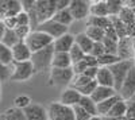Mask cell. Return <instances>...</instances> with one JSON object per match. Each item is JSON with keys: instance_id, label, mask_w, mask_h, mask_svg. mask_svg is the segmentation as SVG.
Wrapping results in <instances>:
<instances>
[{"instance_id": "11", "label": "cell", "mask_w": 135, "mask_h": 120, "mask_svg": "<svg viewBox=\"0 0 135 120\" xmlns=\"http://www.w3.org/2000/svg\"><path fill=\"white\" fill-rule=\"evenodd\" d=\"M135 50H134V42L132 37L122 38L118 42V57L120 61H135Z\"/></svg>"}, {"instance_id": "48", "label": "cell", "mask_w": 135, "mask_h": 120, "mask_svg": "<svg viewBox=\"0 0 135 120\" xmlns=\"http://www.w3.org/2000/svg\"><path fill=\"white\" fill-rule=\"evenodd\" d=\"M6 26H4V23H3V20H0V42L3 41V37H4V34H6Z\"/></svg>"}, {"instance_id": "41", "label": "cell", "mask_w": 135, "mask_h": 120, "mask_svg": "<svg viewBox=\"0 0 135 120\" xmlns=\"http://www.w3.org/2000/svg\"><path fill=\"white\" fill-rule=\"evenodd\" d=\"M73 109H74V119H76V120H89V119L92 117L88 112H85L83 108L78 107V105L73 107Z\"/></svg>"}, {"instance_id": "13", "label": "cell", "mask_w": 135, "mask_h": 120, "mask_svg": "<svg viewBox=\"0 0 135 120\" xmlns=\"http://www.w3.org/2000/svg\"><path fill=\"white\" fill-rule=\"evenodd\" d=\"M27 120H49L47 109L39 103H31L26 109H23Z\"/></svg>"}, {"instance_id": "6", "label": "cell", "mask_w": 135, "mask_h": 120, "mask_svg": "<svg viewBox=\"0 0 135 120\" xmlns=\"http://www.w3.org/2000/svg\"><path fill=\"white\" fill-rule=\"evenodd\" d=\"M74 78V72L72 68L69 69H54L51 68L49 73V84L54 86H68L72 85V81Z\"/></svg>"}, {"instance_id": "16", "label": "cell", "mask_w": 135, "mask_h": 120, "mask_svg": "<svg viewBox=\"0 0 135 120\" xmlns=\"http://www.w3.org/2000/svg\"><path fill=\"white\" fill-rule=\"evenodd\" d=\"M96 84L99 86H107V88H115V81H114V76H112L109 68H101L99 66L96 78Z\"/></svg>"}, {"instance_id": "36", "label": "cell", "mask_w": 135, "mask_h": 120, "mask_svg": "<svg viewBox=\"0 0 135 120\" xmlns=\"http://www.w3.org/2000/svg\"><path fill=\"white\" fill-rule=\"evenodd\" d=\"M118 42H119V41H114V39H109V38H104L103 45H104L105 53H107V54H115V56H118Z\"/></svg>"}, {"instance_id": "51", "label": "cell", "mask_w": 135, "mask_h": 120, "mask_svg": "<svg viewBox=\"0 0 135 120\" xmlns=\"http://www.w3.org/2000/svg\"><path fill=\"white\" fill-rule=\"evenodd\" d=\"M89 120H103V117H101V116H92Z\"/></svg>"}, {"instance_id": "20", "label": "cell", "mask_w": 135, "mask_h": 120, "mask_svg": "<svg viewBox=\"0 0 135 120\" xmlns=\"http://www.w3.org/2000/svg\"><path fill=\"white\" fill-rule=\"evenodd\" d=\"M119 100H120V96L116 94V96L111 97V99H108V100H104V101L99 103L97 104V115L101 116V117H105L109 113V111L112 109V107H114Z\"/></svg>"}, {"instance_id": "4", "label": "cell", "mask_w": 135, "mask_h": 120, "mask_svg": "<svg viewBox=\"0 0 135 120\" xmlns=\"http://www.w3.org/2000/svg\"><path fill=\"white\" fill-rule=\"evenodd\" d=\"M26 45L28 46V49L31 50V53H37L47 46H51L54 39L51 37H49L47 34H45L42 31L38 30H32L31 34L27 37V39L25 41Z\"/></svg>"}, {"instance_id": "30", "label": "cell", "mask_w": 135, "mask_h": 120, "mask_svg": "<svg viewBox=\"0 0 135 120\" xmlns=\"http://www.w3.org/2000/svg\"><path fill=\"white\" fill-rule=\"evenodd\" d=\"M0 62L4 65H11L14 63V58H12V51H11L9 47H7L4 43L0 42Z\"/></svg>"}, {"instance_id": "37", "label": "cell", "mask_w": 135, "mask_h": 120, "mask_svg": "<svg viewBox=\"0 0 135 120\" xmlns=\"http://www.w3.org/2000/svg\"><path fill=\"white\" fill-rule=\"evenodd\" d=\"M11 74H12V65L8 66V65H4L0 62V82L9 81Z\"/></svg>"}, {"instance_id": "8", "label": "cell", "mask_w": 135, "mask_h": 120, "mask_svg": "<svg viewBox=\"0 0 135 120\" xmlns=\"http://www.w3.org/2000/svg\"><path fill=\"white\" fill-rule=\"evenodd\" d=\"M118 94L120 96V99L124 100V101L132 100V97L135 96V66L127 74L126 80L123 81L120 89L118 91Z\"/></svg>"}, {"instance_id": "33", "label": "cell", "mask_w": 135, "mask_h": 120, "mask_svg": "<svg viewBox=\"0 0 135 120\" xmlns=\"http://www.w3.org/2000/svg\"><path fill=\"white\" fill-rule=\"evenodd\" d=\"M85 56H86V54H85L80 47H78L77 45H74V46L70 49V51H69V57H70L73 65H76V63H78V62H81V61L85 58Z\"/></svg>"}, {"instance_id": "52", "label": "cell", "mask_w": 135, "mask_h": 120, "mask_svg": "<svg viewBox=\"0 0 135 120\" xmlns=\"http://www.w3.org/2000/svg\"><path fill=\"white\" fill-rule=\"evenodd\" d=\"M132 100H135V96H134V97H132Z\"/></svg>"}, {"instance_id": "2", "label": "cell", "mask_w": 135, "mask_h": 120, "mask_svg": "<svg viewBox=\"0 0 135 120\" xmlns=\"http://www.w3.org/2000/svg\"><path fill=\"white\" fill-rule=\"evenodd\" d=\"M46 109L49 120H76L73 107L64 105L60 101H51Z\"/></svg>"}, {"instance_id": "12", "label": "cell", "mask_w": 135, "mask_h": 120, "mask_svg": "<svg viewBox=\"0 0 135 120\" xmlns=\"http://www.w3.org/2000/svg\"><path fill=\"white\" fill-rule=\"evenodd\" d=\"M74 45H76V35L70 34V32H66L65 35L54 39L53 49H54V53H69Z\"/></svg>"}, {"instance_id": "34", "label": "cell", "mask_w": 135, "mask_h": 120, "mask_svg": "<svg viewBox=\"0 0 135 120\" xmlns=\"http://www.w3.org/2000/svg\"><path fill=\"white\" fill-rule=\"evenodd\" d=\"M31 103H32L31 97L27 96V94H19L14 99V107L19 108V109H26Z\"/></svg>"}, {"instance_id": "49", "label": "cell", "mask_w": 135, "mask_h": 120, "mask_svg": "<svg viewBox=\"0 0 135 120\" xmlns=\"http://www.w3.org/2000/svg\"><path fill=\"white\" fill-rule=\"evenodd\" d=\"M123 3H124V7L135 9V0H127V2H123Z\"/></svg>"}, {"instance_id": "24", "label": "cell", "mask_w": 135, "mask_h": 120, "mask_svg": "<svg viewBox=\"0 0 135 120\" xmlns=\"http://www.w3.org/2000/svg\"><path fill=\"white\" fill-rule=\"evenodd\" d=\"M126 115H127V101L120 99L112 107V109L105 117H126Z\"/></svg>"}, {"instance_id": "7", "label": "cell", "mask_w": 135, "mask_h": 120, "mask_svg": "<svg viewBox=\"0 0 135 120\" xmlns=\"http://www.w3.org/2000/svg\"><path fill=\"white\" fill-rule=\"evenodd\" d=\"M134 66H135V61H119V62H116L115 65H112V66L109 68L112 76H114L116 92L120 89L123 81L126 80L127 74L130 73V70H131Z\"/></svg>"}, {"instance_id": "32", "label": "cell", "mask_w": 135, "mask_h": 120, "mask_svg": "<svg viewBox=\"0 0 135 120\" xmlns=\"http://www.w3.org/2000/svg\"><path fill=\"white\" fill-rule=\"evenodd\" d=\"M119 19L124 24H127V26H130L131 23L134 24L135 23V12H134V9L127 8V7H123L122 12L119 14Z\"/></svg>"}, {"instance_id": "15", "label": "cell", "mask_w": 135, "mask_h": 120, "mask_svg": "<svg viewBox=\"0 0 135 120\" xmlns=\"http://www.w3.org/2000/svg\"><path fill=\"white\" fill-rule=\"evenodd\" d=\"M81 97L83 96L78 93L77 89L72 88V86H68V88H65L62 91V93L60 96V103L64 105H68V107H76L80 103Z\"/></svg>"}, {"instance_id": "47", "label": "cell", "mask_w": 135, "mask_h": 120, "mask_svg": "<svg viewBox=\"0 0 135 120\" xmlns=\"http://www.w3.org/2000/svg\"><path fill=\"white\" fill-rule=\"evenodd\" d=\"M97 70H99V68H88L83 74H84V76H86L88 78L95 80V78H96V74H97Z\"/></svg>"}, {"instance_id": "22", "label": "cell", "mask_w": 135, "mask_h": 120, "mask_svg": "<svg viewBox=\"0 0 135 120\" xmlns=\"http://www.w3.org/2000/svg\"><path fill=\"white\" fill-rule=\"evenodd\" d=\"M53 20L57 22V23H60V24H62V26H65V27H69L74 22L69 8H68V9H62V11H57L55 15L53 16Z\"/></svg>"}, {"instance_id": "46", "label": "cell", "mask_w": 135, "mask_h": 120, "mask_svg": "<svg viewBox=\"0 0 135 120\" xmlns=\"http://www.w3.org/2000/svg\"><path fill=\"white\" fill-rule=\"evenodd\" d=\"M72 0H55V7L57 11H62V9H68L70 6Z\"/></svg>"}, {"instance_id": "42", "label": "cell", "mask_w": 135, "mask_h": 120, "mask_svg": "<svg viewBox=\"0 0 135 120\" xmlns=\"http://www.w3.org/2000/svg\"><path fill=\"white\" fill-rule=\"evenodd\" d=\"M16 20H18V26H30V27H31L30 15H28L27 12H25V11H22L20 14H18Z\"/></svg>"}, {"instance_id": "1", "label": "cell", "mask_w": 135, "mask_h": 120, "mask_svg": "<svg viewBox=\"0 0 135 120\" xmlns=\"http://www.w3.org/2000/svg\"><path fill=\"white\" fill-rule=\"evenodd\" d=\"M54 57V49L53 45L47 46L37 53H32L31 56V63L34 66V70L37 73H45V72H49L51 70V61Z\"/></svg>"}, {"instance_id": "10", "label": "cell", "mask_w": 135, "mask_h": 120, "mask_svg": "<svg viewBox=\"0 0 135 120\" xmlns=\"http://www.w3.org/2000/svg\"><path fill=\"white\" fill-rule=\"evenodd\" d=\"M91 2L86 0H72L69 11L74 20H83L89 16V11H91Z\"/></svg>"}, {"instance_id": "50", "label": "cell", "mask_w": 135, "mask_h": 120, "mask_svg": "<svg viewBox=\"0 0 135 120\" xmlns=\"http://www.w3.org/2000/svg\"><path fill=\"white\" fill-rule=\"evenodd\" d=\"M103 120H127L126 117H103Z\"/></svg>"}, {"instance_id": "21", "label": "cell", "mask_w": 135, "mask_h": 120, "mask_svg": "<svg viewBox=\"0 0 135 120\" xmlns=\"http://www.w3.org/2000/svg\"><path fill=\"white\" fill-rule=\"evenodd\" d=\"M93 41L89 38L85 32H80V34L76 35V45L80 47L85 54H91L92 47H93Z\"/></svg>"}, {"instance_id": "3", "label": "cell", "mask_w": 135, "mask_h": 120, "mask_svg": "<svg viewBox=\"0 0 135 120\" xmlns=\"http://www.w3.org/2000/svg\"><path fill=\"white\" fill-rule=\"evenodd\" d=\"M34 12H35V18H37L38 24L53 19V16L57 12L55 0L54 2H51V0H37Z\"/></svg>"}, {"instance_id": "23", "label": "cell", "mask_w": 135, "mask_h": 120, "mask_svg": "<svg viewBox=\"0 0 135 120\" xmlns=\"http://www.w3.org/2000/svg\"><path fill=\"white\" fill-rule=\"evenodd\" d=\"M78 107H81L85 112H88L91 116H99L97 115V104L92 100V97L89 96H83L80 103H78Z\"/></svg>"}, {"instance_id": "17", "label": "cell", "mask_w": 135, "mask_h": 120, "mask_svg": "<svg viewBox=\"0 0 135 120\" xmlns=\"http://www.w3.org/2000/svg\"><path fill=\"white\" fill-rule=\"evenodd\" d=\"M116 94H118V92H116L115 88H107V86H99L97 85V88L95 89V92L92 93L91 97L96 104H99V103L108 100V99H111V97H114Z\"/></svg>"}, {"instance_id": "35", "label": "cell", "mask_w": 135, "mask_h": 120, "mask_svg": "<svg viewBox=\"0 0 135 120\" xmlns=\"http://www.w3.org/2000/svg\"><path fill=\"white\" fill-rule=\"evenodd\" d=\"M91 81H95V80L88 78L86 76H84V74H76L70 86H72V88H74V89H80V88H83V86H85L86 84H89Z\"/></svg>"}, {"instance_id": "45", "label": "cell", "mask_w": 135, "mask_h": 120, "mask_svg": "<svg viewBox=\"0 0 135 120\" xmlns=\"http://www.w3.org/2000/svg\"><path fill=\"white\" fill-rule=\"evenodd\" d=\"M127 119H135V100L127 101Z\"/></svg>"}, {"instance_id": "9", "label": "cell", "mask_w": 135, "mask_h": 120, "mask_svg": "<svg viewBox=\"0 0 135 120\" xmlns=\"http://www.w3.org/2000/svg\"><path fill=\"white\" fill-rule=\"evenodd\" d=\"M35 30L45 32V34H47V35L51 37L53 39H57V38L65 35L66 32H68V27H65V26L57 23V22H54L53 19L45 22V23L38 24V27H37Z\"/></svg>"}, {"instance_id": "54", "label": "cell", "mask_w": 135, "mask_h": 120, "mask_svg": "<svg viewBox=\"0 0 135 120\" xmlns=\"http://www.w3.org/2000/svg\"><path fill=\"white\" fill-rule=\"evenodd\" d=\"M134 12H135V9H134Z\"/></svg>"}, {"instance_id": "18", "label": "cell", "mask_w": 135, "mask_h": 120, "mask_svg": "<svg viewBox=\"0 0 135 120\" xmlns=\"http://www.w3.org/2000/svg\"><path fill=\"white\" fill-rule=\"evenodd\" d=\"M73 66L69 53H54L51 61V68L54 69H69Z\"/></svg>"}, {"instance_id": "31", "label": "cell", "mask_w": 135, "mask_h": 120, "mask_svg": "<svg viewBox=\"0 0 135 120\" xmlns=\"http://www.w3.org/2000/svg\"><path fill=\"white\" fill-rule=\"evenodd\" d=\"M107 6L109 16H119L123 7H124V3L122 0H107Z\"/></svg>"}, {"instance_id": "25", "label": "cell", "mask_w": 135, "mask_h": 120, "mask_svg": "<svg viewBox=\"0 0 135 120\" xmlns=\"http://www.w3.org/2000/svg\"><path fill=\"white\" fill-rule=\"evenodd\" d=\"M112 26L109 18H96V16H89L86 22V27H99L103 28L104 31Z\"/></svg>"}, {"instance_id": "38", "label": "cell", "mask_w": 135, "mask_h": 120, "mask_svg": "<svg viewBox=\"0 0 135 120\" xmlns=\"http://www.w3.org/2000/svg\"><path fill=\"white\" fill-rule=\"evenodd\" d=\"M97 88V84H96V81H91L89 84H86L85 86H83V88H80V89H77L78 91V93H80L81 96H89L91 97L92 96V93L95 92V89Z\"/></svg>"}, {"instance_id": "55", "label": "cell", "mask_w": 135, "mask_h": 120, "mask_svg": "<svg viewBox=\"0 0 135 120\" xmlns=\"http://www.w3.org/2000/svg\"><path fill=\"white\" fill-rule=\"evenodd\" d=\"M0 84H2V82H0Z\"/></svg>"}, {"instance_id": "14", "label": "cell", "mask_w": 135, "mask_h": 120, "mask_svg": "<svg viewBox=\"0 0 135 120\" xmlns=\"http://www.w3.org/2000/svg\"><path fill=\"white\" fill-rule=\"evenodd\" d=\"M11 51H12L14 62H28V61H31L32 53L28 49V46L26 45L25 41H22V42L18 43V45H15L12 49H11Z\"/></svg>"}, {"instance_id": "43", "label": "cell", "mask_w": 135, "mask_h": 120, "mask_svg": "<svg viewBox=\"0 0 135 120\" xmlns=\"http://www.w3.org/2000/svg\"><path fill=\"white\" fill-rule=\"evenodd\" d=\"M3 23L6 26L7 30H15L18 27V20H16V16H12V18H4L3 19Z\"/></svg>"}, {"instance_id": "28", "label": "cell", "mask_w": 135, "mask_h": 120, "mask_svg": "<svg viewBox=\"0 0 135 120\" xmlns=\"http://www.w3.org/2000/svg\"><path fill=\"white\" fill-rule=\"evenodd\" d=\"M19 42H22V41H20L19 37L16 35L15 30H6V34H4V37H3L2 43H4L7 47L12 49L15 45H18Z\"/></svg>"}, {"instance_id": "27", "label": "cell", "mask_w": 135, "mask_h": 120, "mask_svg": "<svg viewBox=\"0 0 135 120\" xmlns=\"http://www.w3.org/2000/svg\"><path fill=\"white\" fill-rule=\"evenodd\" d=\"M85 34L93 42H103L105 38V31L103 28H99V27H86Z\"/></svg>"}, {"instance_id": "26", "label": "cell", "mask_w": 135, "mask_h": 120, "mask_svg": "<svg viewBox=\"0 0 135 120\" xmlns=\"http://www.w3.org/2000/svg\"><path fill=\"white\" fill-rule=\"evenodd\" d=\"M2 116L4 117V120H27L23 109H19V108H15V107H11L8 109H6Z\"/></svg>"}, {"instance_id": "40", "label": "cell", "mask_w": 135, "mask_h": 120, "mask_svg": "<svg viewBox=\"0 0 135 120\" xmlns=\"http://www.w3.org/2000/svg\"><path fill=\"white\" fill-rule=\"evenodd\" d=\"M103 54H105V49H104L103 42H95L92 51H91V56H93L95 58H99V57L103 56Z\"/></svg>"}, {"instance_id": "5", "label": "cell", "mask_w": 135, "mask_h": 120, "mask_svg": "<svg viewBox=\"0 0 135 120\" xmlns=\"http://www.w3.org/2000/svg\"><path fill=\"white\" fill-rule=\"evenodd\" d=\"M35 74L34 66L31 61L28 62H14L12 63V74L9 81L12 82H26L31 80V77Z\"/></svg>"}, {"instance_id": "39", "label": "cell", "mask_w": 135, "mask_h": 120, "mask_svg": "<svg viewBox=\"0 0 135 120\" xmlns=\"http://www.w3.org/2000/svg\"><path fill=\"white\" fill-rule=\"evenodd\" d=\"M31 31H32V28L30 26H18L15 28V32H16V35L19 37L20 41H26L27 37L31 34Z\"/></svg>"}, {"instance_id": "53", "label": "cell", "mask_w": 135, "mask_h": 120, "mask_svg": "<svg viewBox=\"0 0 135 120\" xmlns=\"http://www.w3.org/2000/svg\"><path fill=\"white\" fill-rule=\"evenodd\" d=\"M0 117H2V115H0Z\"/></svg>"}, {"instance_id": "29", "label": "cell", "mask_w": 135, "mask_h": 120, "mask_svg": "<svg viewBox=\"0 0 135 120\" xmlns=\"http://www.w3.org/2000/svg\"><path fill=\"white\" fill-rule=\"evenodd\" d=\"M119 61H120V58L118 56H115V54H107V53L97 58L99 66H101V68H111L112 65H115Z\"/></svg>"}, {"instance_id": "19", "label": "cell", "mask_w": 135, "mask_h": 120, "mask_svg": "<svg viewBox=\"0 0 135 120\" xmlns=\"http://www.w3.org/2000/svg\"><path fill=\"white\" fill-rule=\"evenodd\" d=\"M89 16H96V18H109L107 2H104V0H100V2H93V3L91 4Z\"/></svg>"}, {"instance_id": "44", "label": "cell", "mask_w": 135, "mask_h": 120, "mask_svg": "<svg viewBox=\"0 0 135 120\" xmlns=\"http://www.w3.org/2000/svg\"><path fill=\"white\" fill-rule=\"evenodd\" d=\"M85 63L88 68H99V62H97V58H95L93 56H91V54H86L85 58H84Z\"/></svg>"}]
</instances>
